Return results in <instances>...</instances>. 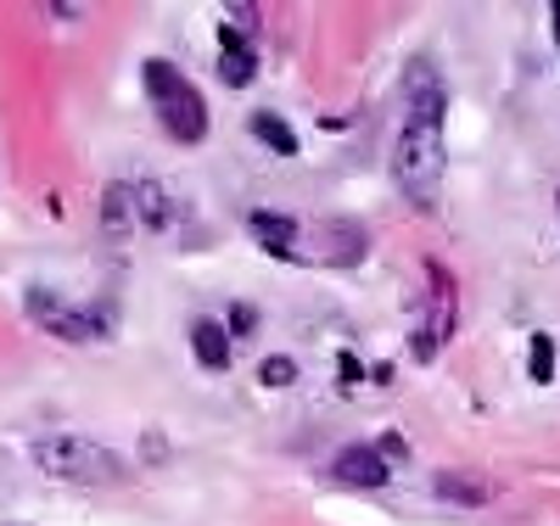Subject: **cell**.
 <instances>
[{"instance_id":"obj_1","label":"cell","mask_w":560,"mask_h":526,"mask_svg":"<svg viewBox=\"0 0 560 526\" xmlns=\"http://www.w3.org/2000/svg\"><path fill=\"white\" fill-rule=\"evenodd\" d=\"M443 107H448L443 79L432 73V62H415L404 79V129L393 147L398 190L415 208H432L443 185Z\"/></svg>"},{"instance_id":"obj_2","label":"cell","mask_w":560,"mask_h":526,"mask_svg":"<svg viewBox=\"0 0 560 526\" xmlns=\"http://www.w3.org/2000/svg\"><path fill=\"white\" fill-rule=\"evenodd\" d=\"M140 90H147V102L163 124L168 140H179V147H197V140L208 135V102H202V90L185 79L174 62L152 57L147 68H140Z\"/></svg>"},{"instance_id":"obj_3","label":"cell","mask_w":560,"mask_h":526,"mask_svg":"<svg viewBox=\"0 0 560 526\" xmlns=\"http://www.w3.org/2000/svg\"><path fill=\"white\" fill-rule=\"evenodd\" d=\"M34 465L51 476V482H73V488H118V482H129V470H124V459L113 448L90 443V437H73V432L39 437L34 443Z\"/></svg>"},{"instance_id":"obj_4","label":"cell","mask_w":560,"mask_h":526,"mask_svg":"<svg viewBox=\"0 0 560 526\" xmlns=\"http://www.w3.org/2000/svg\"><path fill=\"white\" fill-rule=\"evenodd\" d=\"M28 319L39 330H51V337H62V342H96L102 330H107V319L96 308H73V303L51 297L45 285H34V292H28Z\"/></svg>"},{"instance_id":"obj_5","label":"cell","mask_w":560,"mask_h":526,"mask_svg":"<svg viewBox=\"0 0 560 526\" xmlns=\"http://www.w3.org/2000/svg\"><path fill=\"white\" fill-rule=\"evenodd\" d=\"M427 274H432V292H427V297H432V319L415 330V337H420V342H415V359H432V353L454 337V280H448V269H438V264H432Z\"/></svg>"},{"instance_id":"obj_6","label":"cell","mask_w":560,"mask_h":526,"mask_svg":"<svg viewBox=\"0 0 560 526\" xmlns=\"http://www.w3.org/2000/svg\"><path fill=\"white\" fill-rule=\"evenodd\" d=\"M331 476H337L342 488H387L393 482V465H387V454L376 443H353V448L337 454Z\"/></svg>"},{"instance_id":"obj_7","label":"cell","mask_w":560,"mask_h":526,"mask_svg":"<svg viewBox=\"0 0 560 526\" xmlns=\"http://www.w3.org/2000/svg\"><path fill=\"white\" fill-rule=\"evenodd\" d=\"M432 493L443 504H459V510H482V504L499 499V482H493V476H482V470H438Z\"/></svg>"},{"instance_id":"obj_8","label":"cell","mask_w":560,"mask_h":526,"mask_svg":"<svg viewBox=\"0 0 560 526\" xmlns=\"http://www.w3.org/2000/svg\"><path fill=\"white\" fill-rule=\"evenodd\" d=\"M247 224H253L258 247H264L269 258H298V242H303V224H298V219H280V213H253Z\"/></svg>"},{"instance_id":"obj_9","label":"cell","mask_w":560,"mask_h":526,"mask_svg":"<svg viewBox=\"0 0 560 526\" xmlns=\"http://www.w3.org/2000/svg\"><path fill=\"white\" fill-rule=\"evenodd\" d=\"M191 353L202 370H230L236 359V342H230V330L219 319H191Z\"/></svg>"},{"instance_id":"obj_10","label":"cell","mask_w":560,"mask_h":526,"mask_svg":"<svg viewBox=\"0 0 560 526\" xmlns=\"http://www.w3.org/2000/svg\"><path fill=\"white\" fill-rule=\"evenodd\" d=\"M253 73H258V62H253V45H247L236 28L224 23V28H219V79L242 90V84H253Z\"/></svg>"},{"instance_id":"obj_11","label":"cell","mask_w":560,"mask_h":526,"mask_svg":"<svg viewBox=\"0 0 560 526\" xmlns=\"http://www.w3.org/2000/svg\"><path fill=\"white\" fill-rule=\"evenodd\" d=\"M135 224H140V213H135V185H107V190H102V230L113 235V242H124Z\"/></svg>"},{"instance_id":"obj_12","label":"cell","mask_w":560,"mask_h":526,"mask_svg":"<svg viewBox=\"0 0 560 526\" xmlns=\"http://www.w3.org/2000/svg\"><path fill=\"white\" fill-rule=\"evenodd\" d=\"M253 135L264 140L269 152H280V157H298V129H292L287 118H275V113H253Z\"/></svg>"},{"instance_id":"obj_13","label":"cell","mask_w":560,"mask_h":526,"mask_svg":"<svg viewBox=\"0 0 560 526\" xmlns=\"http://www.w3.org/2000/svg\"><path fill=\"white\" fill-rule=\"evenodd\" d=\"M135 213H140V224L147 230H163L168 224V197H163V185H135Z\"/></svg>"},{"instance_id":"obj_14","label":"cell","mask_w":560,"mask_h":526,"mask_svg":"<svg viewBox=\"0 0 560 526\" xmlns=\"http://www.w3.org/2000/svg\"><path fill=\"white\" fill-rule=\"evenodd\" d=\"M527 375L533 381H549L555 375V342L544 337V330H533V342H527Z\"/></svg>"},{"instance_id":"obj_15","label":"cell","mask_w":560,"mask_h":526,"mask_svg":"<svg viewBox=\"0 0 560 526\" xmlns=\"http://www.w3.org/2000/svg\"><path fill=\"white\" fill-rule=\"evenodd\" d=\"M258 381H264V387H292V381H298V359H287V353L264 359L258 364Z\"/></svg>"},{"instance_id":"obj_16","label":"cell","mask_w":560,"mask_h":526,"mask_svg":"<svg viewBox=\"0 0 560 526\" xmlns=\"http://www.w3.org/2000/svg\"><path fill=\"white\" fill-rule=\"evenodd\" d=\"M253 325H258V314H253V308H236V314H230V325H224V330H230V342H242Z\"/></svg>"},{"instance_id":"obj_17","label":"cell","mask_w":560,"mask_h":526,"mask_svg":"<svg viewBox=\"0 0 560 526\" xmlns=\"http://www.w3.org/2000/svg\"><path fill=\"white\" fill-rule=\"evenodd\" d=\"M376 448H382V454H387V465H393V470H398V465H404V459H409V448H404V437H382V443H376Z\"/></svg>"},{"instance_id":"obj_18","label":"cell","mask_w":560,"mask_h":526,"mask_svg":"<svg viewBox=\"0 0 560 526\" xmlns=\"http://www.w3.org/2000/svg\"><path fill=\"white\" fill-rule=\"evenodd\" d=\"M337 370H342V381H348V387H359V381H364V364H359L353 353H342V359H337Z\"/></svg>"},{"instance_id":"obj_19","label":"cell","mask_w":560,"mask_h":526,"mask_svg":"<svg viewBox=\"0 0 560 526\" xmlns=\"http://www.w3.org/2000/svg\"><path fill=\"white\" fill-rule=\"evenodd\" d=\"M555 39H560V0H555Z\"/></svg>"}]
</instances>
